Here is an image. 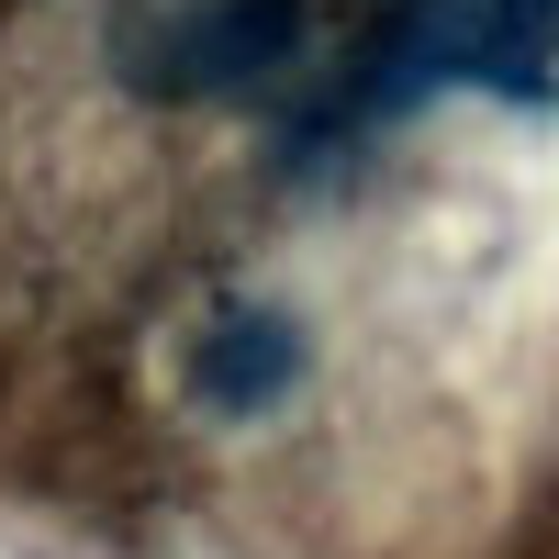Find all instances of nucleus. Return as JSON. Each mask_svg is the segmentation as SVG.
<instances>
[{
    "label": "nucleus",
    "instance_id": "f257e3e1",
    "mask_svg": "<svg viewBox=\"0 0 559 559\" xmlns=\"http://www.w3.org/2000/svg\"><path fill=\"white\" fill-rule=\"evenodd\" d=\"M302 34V0H112V68L146 102L258 90Z\"/></svg>",
    "mask_w": 559,
    "mask_h": 559
},
{
    "label": "nucleus",
    "instance_id": "f03ea898",
    "mask_svg": "<svg viewBox=\"0 0 559 559\" xmlns=\"http://www.w3.org/2000/svg\"><path fill=\"white\" fill-rule=\"evenodd\" d=\"M548 45H559V0H426L381 57V102H414L437 79H481L503 102H537Z\"/></svg>",
    "mask_w": 559,
    "mask_h": 559
},
{
    "label": "nucleus",
    "instance_id": "7ed1b4c3",
    "mask_svg": "<svg viewBox=\"0 0 559 559\" xmlns=\"http://www.w3.org/2000/svg\"><path fill=\"white\" fill-rule=\"evenodd\" d=\"M302 381V336H292V313H213V336L191 347V403L202 414H269L280 392Z\"/></svg>",
    "mask_w": 559,
    "mask_h": 559
}]
</instances>
